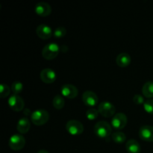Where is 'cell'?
Returning a JSON list of instances; mask_svg holds the SVG:
<instances>
[{
  "mask_svg": "<svg viewBox=\"0 0 153 153\" xmlns=\"http://www.w3.org/2000/svg\"><path fill=\"white\" fill-rule=\"evenodd\" d=\"M99 113L105 117H111L114 116L116 108L111 102L108 101H103L99 105Z\"/></svg>",
  "mask_w": 153,
  "mask_h": 153,
  "instance_id": "4",
  "label": "cell"
},
{
  "mask_svg": "<svg viewBox=\"0 0 153 153\" xmlns=\"http://www.w3.org/2000/svg\"><path fill=\"white\" fill-rule=\"evenodd\" d=\"M138 134L141 140L153 142V126L149 125L142 126L139 129Z\"/></svg>",
  "mask_w": 153,
  "mask_h": 153,
  "instance_id": "11",
  "label": "cell"
},
{
  "mask_svg": "<svg viewBox=\"0 0 153 153\" xmlns=\"http://www.w3.org/2000/svg\"><path fill=\"white\" fill-rule=\"evenodd\" d=\"M60 51H61V47H59L57 43H48L42 50V56L46 60H52L58 56Z\"/></svg>",
  "mask_w": 153,
  "mask_h": 153,
  "instance_id": "3",
  "label": "cell"
},
{
  "mask_svg": "<svg viewBox=\"0 0 153 153\" xmlns=\"http://www.w3.org/2000/svg\"><path fill=\"white\" fill-rule=\"evenodd\" d=\"M61 93L64 97L68 99H74L78 96L77 88L71 84H64L61 86Z\"/></svg>",
  "mask_w": 153,
  "mask_h": 153,
  "instance_id": "10",
  "label": "cell"
},
{
  "mask_svg": "<svg viewBox=\"0 0 153 153\" xmlns=\"http://www.w3.org/2000/svg\"><path fill=\"white\" fill-rule=\"evenodd\" d=\"M127 121H128V119H127L126 115L120 112V113L116 114L113 117L111 120V126L115 129H123L126 126Z\"/></svg>",
  "mask_w": 153,
  "mask_h": 153,
  "instance_id": "8",
  "label": "cell"
},
{
  "mask_svg": "<svg viewBox=\"0 0 153 153\" xmlns=\"http://www.w3.org/2000/svg\"><path fill=\"white\" fill-rule=\"evenodd\" d=\"M98 109H96L94 108H90L86 112V117L89 120H94L98 117L99 115Z\"/></svg>",
  "mask_w": 153,
  "mask_h": 153,
  "instance_id": "21",
  "label": "cell"
},
{
  "mask_svg": "<svg viewBox=\"0 0 153 153\" xmlns=\"http://www.w3.org/2000/svg\"><path fill=\"white\" fill-rule=\"evenodd\" d=\"M82 101L85 105L93 108L98 103L99 98L97 94L91 91H86L82 94Z\"/></svg>",
  "mask_w": 153,
  "mask_h": 153,
  "instance_id": "9",
  "label": "cell"
},
{
  "mask_svg": "<svg viewBox=\"0 0 153 153\" xmlns=\"http://www.w3.org/2000/svg\"><path fill=\"white\" fill-rule=\"evenodd\" d=\"M8 105L14 111H20L25 107V102L22 97L16 94H13L8 99Z\"/></svg>",
  "mask_w": 153,
  "mask_h": 153,
  "instance_id": "7",
  "label": "cell"
},
{
  "mask_svg": "<svg viewBox=\"0 0 153 153\" xmlns=\"http://www.w3.org/2000/svg\"><path fill=\"white\" fill-rule=\"evenodd\" d=\"M94 133L100 138H107L111 134L112 128L108 123L99 121L94 126Z\"/></svg>",
  "mask_w": 153,
  "mask_h": 153,
  "instance_id": "1",
  "label": "cell"
},
{
  "mask_svg": "<svg viewBox=\"0 0 153 153\" xmlns=\"http://www.w3.org/2000/svg\"><path fill=\"white\" fill-rule=\"evenodd\" d=\"M143 108L148 114H153V100L149 99L143 103Z\"/></svg>",
  "mask_w": 153,
  "mask_h": 153,
  "instance_id": "25",
  "label": "cell"
},
{
  "mask_svg": "<svg viewBox=\"0 0 153 153\" xmlns=\"http://www.w3.org/2000/svg\"><path fill=\"white\" fill-rule=\"evenodd\" d=\"M22 89H23V85H22V82H18V81L13 82L11 85V91L13 93V94L18 95L19 93L22 92Z\"/></svg>",
  "mask_w": 153,
  "mask_h": 153,
  "instance_id": "22",
  "label": "cell"
},
{
  "mask_svg": "<svg viewBox=\"0 0 153 153\" xmlns=\"http://www.w3.org/2000/svg\"><path fill=\"white\" fill-rule=\"evenodd\" d=\"M10 93V89L8 85L6 84H1L0 85V97L1 98H6L8 97Z\"/></svg>",
  "mask_w": 153,
  "mask_h": 153,
  "instance_id": "23",
  "label": "cell"
},
{
  "mask_svg": "<svg viewBox=\"0 0 153 153\" xmlns=\"http://www.w3.org/2000/svg\"><path fill=\"white\" fill-rule=\"evenodd\" d=\"M34 11L40 16H47L52 12V7L50 4L45 1H40L37 3L34 7Z\"/></svg>",
  "mask_w": 153,
  "mask_h": 153,
  "instance_id": "14",
  "label": "cell"
},
{
  "mask_svg": "<svg viewBox=\"0 0 153 153\" xmlns=\"http://www.w3.org/2000/svg\"><path fill=\"white\" fill-rule=\"evenodd\" d=\"M67 34V29L64 27H58L55 29L53 32L54 37L56 38H61Z\"/></svg>",
  "mask_w": 153,
  "mask_h": 153,
  "instance_id": "24",
  "label": "cell"
},
{
  "mask_svg": "<svg viewBox=\"0 0 153 153\" xmlns=\"http://www.w3.org/2000/svg\"><path fill=\"white\" fill-rule=\"evenodd\" d=\"M9 146L14 151L21 150L25 145V139L22 135L19 134H13L9 139Z\"/></svg>",
  "mask_w": 153,
  "mask_h": 153,
  "instance_id": "5",
  "label": "cell"
},
{
  "mask_svg": "<svg viewBox=\"0 0 153 153\" xmlns=\"http://www.w3.org/2000/svg\"><path fill=\"white\" fill-rule=\"evenodd\" d=\"M37 153H49L48 151L45 150V149H40V150H39Z\"/></svg>",
  "mask_w": 153,
  "mask_h": 153,
  "instance_id": "27",
  "label": "cell"
},
{
  "mask_svg": "<svg viewBox=\"0 0 153 153\" xmlns=\"http://www.w3.org/2000/svg\"><path fill=\"white\" fill-rule=\"evenodd\" d=\"M126 149L128 153H140L141 148L137 140L130 139L126 143Z\"/></svg>",
  "mask_w": 153,
  "mask_h": 153,
  "instance_id": "17",
  "label": "cell"
},
{
  "mask_svg": "<svg viewBox=\"0 0 153 153\" xmlns=\"http://www.w3.org/2000/svg\"><path fill=\"white\" fill-rule=\"evenodd\" d=\"M31 128V123L27 117H22L19 120L16 125V129L20 134H26Z\"/></svg>",
  "mask_w": 153,
  "mask_h": 153,
  "instance_id": "15",
  "label": "cell"
},
{
  "mask_svg": "<svg viewBox=\"0 0 153 153\" xmlns=\"http://www.w3.org/2000/svg\"><path fill=\"white\" fill-rule=\"evenodd\" d=\"M131 61V56L128 53L122 52L117 57L116 62L117 65L120 67H126L130 64Z\"/></svg>",
  "mask_w": 153,
  "mask_h": 153,
  "instance_id": "16",
  "label": "cell"
},
{
  "mask_svg": "<svg viewBox=\"0 0 153 153\" xmlns=\"http://www.w3.org/2000/svg\"><path fill=\"white\" fill-rule=\"evenodd\" d=\"M52 105H53L54 108L58 110L62 109L64 108V105H65V101L64 99L61 95H56L53 98L52 100Z\"/></svg>",
  "mask_w": 153,
  "mask_h": 153,
  "instance_id": "20",
  "label": "cell"
},
{
  "mask_svg": "<svg viewBox=\"0 0 153 153\" xmlns=\"http://www.w3.org/2000/svg\"><path fill=\"white\" fill-rule=\"evenodd\" d=\"M133 102H134V103H135L137 105L143 104L145 102L144 98L140 94H135L134 96V97H133Z\"/></svg>",
  "mask_w": 153,
  "mask_h": 153,
  "instance_id": "26",
  "label": "cell"
},
{
  "mask_svg": "<svg viewBox=\"0 0 153 153\" xmlns=\"http://www.w3.org/2000/svg\"><path fill=\"white\" fill-rule=\"evenodd\" d=\"M112 140L115 142L116 143H118V144H121V143H124L126 139V135L124 134L122 131H115L113 134H111Z\"/></svg>",
  "mask_w": 153,
  "mask_h": 153,
  "instance_id": "19",
  "label": "cell"
},
{
  "mask_svg": "<svg viewBox=\"0 0 153 153\" xmlns=\"http://www.w3.org/2000/svg\"><path fill=\"white\" fill-rule=\"evenodd\" d=\"M36 34L40 38L47 40L52 37L53 32L50 26L46 24H40L36 28Z\"/></svg>",
  "mask_w": 153,
  "mask_h": 153,
  "instance_id": "13",
  "label": "cell"
},
{
  "mask_svg": "<svg viewBox=\"0 0 153 153\" xmlns=\"http://www.w3.org/2000/svg\"><path fill=\"white\" fill-rule=\"evenodd\" d=\"M66 129L72 135H79L84 131V126L79 120H70L66 124Z\"/></svg>",
  "mask_w": 153,
  "mask_h": 153,
  "instance_id": "6",
  "label": "cell"
},
{
  "mask_svg": "<svg viewBox=\"0 0 153 153\" xmlns=\"http://www.w3.org/2000/svg\"><path fill=\"white\" fill-rule=\"evenodd\" d=\"M49 120V114L44 109H38L31 114V120L34 125L43 126Z\"/></svg>",
  "mask_w": 153,
  "mask_h": 153,
  "instance_id": "2",
  "label": "cell"
},
{
  "mask_svg": "<svg viewBox=\"0 0 153 153\" xmlns=\"http://www.w3.org/2000/svg\"><path fill=\"white\" fill-rule=\"evenodd\" d=\"M143 95L146 98H152L153 97V82H147L143 85L142 88Z\"/></svg>",
  "mask_w": 153,
  "mask_h": 153,
  "instance_id": "18",
  "label": "cell"
},
{
  "mask_svg": "<svg viewBox=\"0 0 153 153\" xmlns=\"http://www.w3.org/2000/svg\"><path fill=\"white\" fill-rule=\"evenodd\" d=\"M40 78L46 84H52L56 80L57 75L55 70L50 68H46L41 70L40 73Z\"/></svg>",
  "mask_w": 153,
  "mask_h": 153,
  "instance_id": "12",
  "label": "cell"
}]
</instances>
